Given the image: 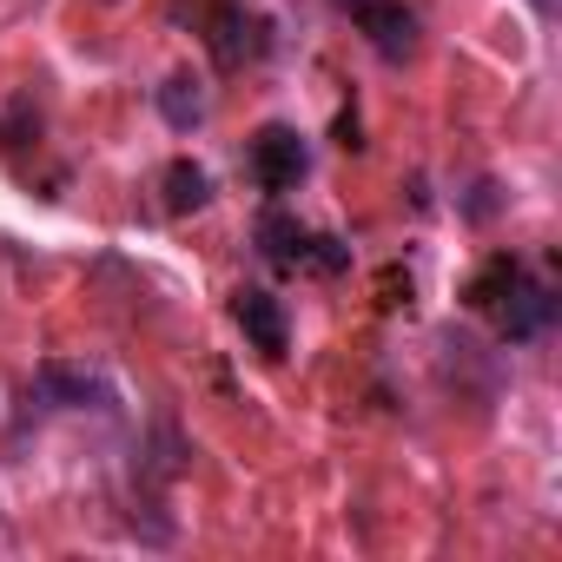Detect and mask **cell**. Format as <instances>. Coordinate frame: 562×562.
I'll return each mask as SVG.
<instances>
[{
  "label": "cell",
  "mask_w": 562,
  "mask_h": 562,
  "mask_svg": "<svg viewBox=\"0 0 562 562\" xmlns=\"http://www.w3.org/2000/svg\"><path fill=\"white\" fill-rule=\"evenodd\" d=\"M470 312L496 325V338L522 345V338H542L549 318H555V292L542 285V278L522 265V258H490L476 278H470Z\"/></svg>",
  "instance_id": "obj_1"
},
{
  "label": "cell",
  "mask_w": 562,
  "mask_h": 562,
  "mask_svg": "<svg viewBox=\"0 0 562 562\" xmlns=\"http://www.w3.org/2000/svg\"><path fill=\"white\" fill-rule=\"evenodd\" d=\"M258 245H265V258H271L278 271L331 278V271L351 265V251H345L338 238H325V232H312V225H299V218H285V212H265V218H258Z\"/></svg>",
  "instance_id": "obj_2"
},
{
  "label": "cell",
  "mask_w": 562,
  "mask_h": 562,
  "mask_svg": "<svg viewBox=\"0 0 562 562\" xmlns=\"http://www.w3.org/2000/svg\"><path fill=\"white\" fill-rule=\"evenodd\" d=\"M251 179L278 199V192H299V179L312 172V153H305V139L292 133V126H265L258 139H251Z\"/></svg>",
  "instance_id": "obj_3"
},
{
  "label": "cell",
  "mask_w": 562,
  "mask_h": 562,
  "mask_svg": "<svg viewBox=\"0 0 562 562\" xmlns=\"http://www.w3.org/2000/svg\"><path fill=\"white\" fill-rule=\"evenodd\" d=\"M205 47H212V60L232 74V67L265 60L271 34H265V21H258V14H245L238 0H225V8H212V14H205Z\"/></svg>",
  "instance_id": "obj_4"
},
{
  "label": "cell",
  "mask_w": 562,
  "mask_h": 562,
  "mask_svg": "<svg viewBox=\"0 0 562 562\" xmlns=\"http://www.w3.org/2000/svg\"><path fill=\"white\" fill-rule=\"evenodd\" d=\"M351 14L364 27V41L384 54V60H411L417 54V14L404 0H351Z\"/></svg>",
  "instance_id": "obj_5"
},
{
  "label": "cell",
  "mask_w": 562,
  "mask_h": 562,
  "mask_svg": "<svg viewBox=\"0 0 562 562\" xmlns=\"http://www.w3.org/2000/svg\"><path fill=\"white\" fill-rule=\"evenodd\" d=\"M232 318H238V331H245L265 358H285L292 325H285V305H278L271 292H238V299H232Z\"/></svg>",
  "instance_id": "obj_6"
},
{
  "label": "cell",
  "mask_w": 562,
  "mask_h": 562,
  "mask_svg": "<svg viewBox=\"0 0 562 562\" xmlns=\"http://www.w3.org/2000/svg\"><path fill=\"white\" fill-rule=\"evenodd\" d=\"M34 384H41V397L60 404V411H80V404L106 411V404H113V384H106L100 371H87V364H47Z\"/></svg>",
  "instance_id": "obj_7"
},
{
  "label": "cell",
  "mask_w": 562,
  "mask_h": 562,
  "mask_svg": "<svg viewBox=\"0 0 562 562\" xmlns=\"http://www.w3.org/2000/svg\"><path fill=\"white\" fill-rule=\"evenodd\" d=\"M159 113H166L172 133H192V126L205 120V93H199V80H192V74H172V80L159 87Z\"/></svg>",
  "instance_id": "obj_8"
},
{
  "label": "cell",
  "mask_w": 562,
  "mask_h": 562,
  "mask_svg": "<svg viewBox=\"0 0 562 562\" xmlns=\"http://www.w3.org/2000/svg\"><path fill=\"white\" fill-rule=\"evenodd\" d=\"M212 199V179L192 166V159H179L172 172H166V212H199Z\"/></svg>",
  "instance_id": "obj_9"
}]
</instances>
